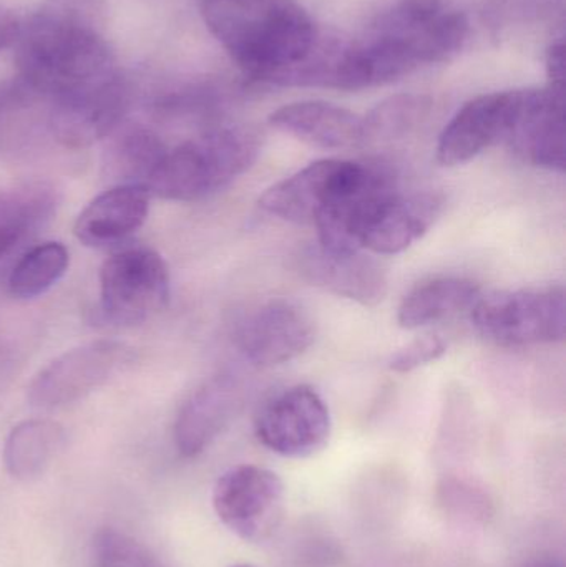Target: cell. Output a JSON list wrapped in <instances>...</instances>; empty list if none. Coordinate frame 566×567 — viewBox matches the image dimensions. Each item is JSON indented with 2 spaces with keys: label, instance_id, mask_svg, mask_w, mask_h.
<instances>
[{
  "label": "cell",
  "instance_id": "d6986e66",
  "mask_svg": "<svg viewBox=\"0 0 566 567\" xmlns=\"http://www.w3.org/2000/svg\"><path fill=\"white\" fill-rule=\"evenodd\" d=\"M269 125L306 145L352 148L364 143L362 116L328 102H296L275 110Z\"/></svg>",
  "mask_w": 566,
  "mask_h": 567
},
{
  "label": "cell",
  "instance_id": "3957f363",
  "mask_svg": "<svg viewBox=\"0 0 566 567\" xmlns=\"http://www.w3.org/2000/svg\"><path fill=\"white\" fill-rule=\"evenodd\" d=\"M199 9L233 62L258 82L276 85L318 42L298 0H202Z\"/></svg>",
  "mask_w": 566,
  "mask_h": 567
},
{
  "label": "cell",
  "instance_id": "7a4b0ae2",
  "mask_svg": "<svg viewBox=\"0 0 566 567\" xmlns=\"http://www.w3.org/2000/svg\"><path fill=\"white\" fill-rule=\"evenodd\" d=\"M469 20L442 0H399L362 40L349 45L352 92L388 85L421 66L445 62L464 47Z\"/></svg>",
  "mask_w": 566,
  "mask_h": 567
},
{
  "label": "cell",
  "instance_id": "6da1fadb",
  "mask_svg": "<svg viewBox=\"0 0 566 567\" xmlns=\"http://www.w3.org/2000/svg\"><path fill=\"white\" fill-rule=\"evenodd\" d=\"M105 22L106 0H45L20 27L17 76L50 102L115 72Z\"/></svg>",
  "mask_w": 566,
  "mask_h": 567
},
{
  "label": "cell",
  "instance_id": "f1b7e54d",
  "mask_svg": "<svg viewBox=\"0 0 566 567\" xmlns=\"http://www.w3.org/2000/svg\"><path fill=\"white\" fill-rule=\"evenodd\" d=\"M532 567H557V566L552 565V563L542 561V563H535V565Z\"/></svg>",
  "mask_w": 566,
  "mask_h": 567
},
{
  "label": "cell",
  "instance_id": "603a6c76",
  "mask_svg": "<svg viewBox=\"0 0 566 567\" xmlns=\"http://www.w3.org/2000/svg\"><path fill=\"white\" fill-rule=\"evenodd\" d=\"M70 255L62 243H42L27 251L9 276L10 293L17 299H35L65 276Z\"/></svg>",
  "mask_w": 566,
  "mask_h": 567
},
{
  "label": "cell",
  "instance_id": "ac0fdd59",
  "mask_svg": "<svg viewBox=\"0 0 566 567\" xmlns=\"http://www.w3.org/2000/svg\"><path fill=\"white\" fill-rule=\"evenodd\" d=\"M150 196L142 185H116L106 189L80 213L73 235L89 248H106L125 241L145 225Z\"/></svg>",
  "mask_w": 566,
  "mask_h": 567
},
{
  "label": "cell",
  "instance_id": "ba28073f",
  "mask_svg": "<svg viewBox=\"0 0 566 567\" xmlns=\"http://www.w3.org/2000/svg\"><path fill=\"white\" fill-rule=\"evenodd\" d=\"M212 502L219 522L233 535L246 543H263L281 525L285 483L263 466H233L216 480Z\"/></svg>",
  "mask_w": 566,
  "mask_h": 567
},
{
  "label": "cell",
  "instance_id": "e0dca14e",
  "mask_svg": "<svg viewBox=\"0 0 566 567\" xmlns=\"http://www.w3.org/2000/svg\"><path fill=\"white\" fill-rule=\"evenodd\" d=\"M241 400V385L229 373L203 383L176 416L173 436L178 452L186 458H195L205 452L235 419Z\"/></svg>",
  "mask_w": 566,
  "mask_h": 567
},
{
  "label": "cell",
  "instance_id": "277c9868",
  "mask_svg": "<svg viewBox=\"0 0 566 567\" xmlns=\"http://www.w3.org/2000/svg\"><path fill=\"white\" fill-rule=\"evenodd\" d=\"M261 140L246 126H222L166 150L146 179L150 195L168 202H198L245 175L258 159Z\"/></svg>",
  "mask_w": 566,
  "mask_h": 567
},
{
  "label": "cell",
  "instance_id": "9c48e42d",
  "mask_svg": "<svg viewBox=\"0 0 566 567\" xmlns=\"http://www.w3.org/2000/svg\"><path fill=\"white\" fill-rule=\"evenodd\" d=\"M331 429L328 403L309 385L276 393L255 419L256 439L285 458H308L321 452L328 445Z\"/></svg>",
  "mask_w": 566,
  "mask_h": 567
},
{
  "label": "cell",
  "instance_id": "83f0119b",
  "mask_svg": "<svg viewBox=\"0 0 566 567\" xmlns=\"http://www.w3.org/2000/svg\"><path fill=\"white\" fill-rule=\"evenodd\" d=\"M20 23L13 13L0 9V52L7 47L16 45L20 35Z\"/></svg>",
  "mask_w": 566,
  "mask_h": 567
},
{
  "label": "cell",
  "instance_id": "8992f818",
  "mask_svg": "<svg viewBox=\"0 0 566 567\" xmlns=\"http://www.w3.org/2000/svg\"><path fill=\"white\" fill-rule=\"evenodd\" d=\"M100 309L112 326L133 327L165 309L172 292L165 259L148 248H128L103 262Z\"/></svg>",
  "mask_w": 566,
  "mask_h": 567
},
{
  "label": "cell",
  "instance_id": "7c38bea8",
  "mask_svg": "<svg viewBox=\"0 0 566 567\" xmlns=\"http://www.w3.org/2000/svg\"><path fill=\"white\" fill-rule=\"evenodd\" d=\"M522 96L524 90H507L485 93L465 103L439 136V165H464L492 145L505 142L521 110Z\"/></svg>",
  "mask_w": 566,
  "mask_h": 567
},
{
  "label": "cell",
  "instance_id": "5bb4252c",
  "mask_svg": "<svg viewBox=\"0 0 566 567\" xmlns=\"http://www.w3.org/2000/svg\"><path fill=\"white\" fill-rule=\"evenodd\" d=\"M505 143L524 162L548 172H565V92L525 89L521 110Z\"/></svg>",
  "mask_w": 566,
  "mask_h": 567
},
{
  "label": "cell",
  "instance_id": "484cf974",
  "mask_svg": "<svg viewBox=\"0 0 566 567\" xmlns=\"http://www.w3.org/2000/svg\"><path fill=\"white\" fill-rule=\"evenodd\" d=\"M447 350V343L439 336H424L412 340L408 346L392 353L389 359V369L392 372L409 373L421 367L429 365L441 359Z\"/></svg>",
  "mask_w": 566,
  "mask_h": 567
},
{
  "label": "cell",
  "instance_id": "ffe728a7",
  "mask_svg": "<svg viewBox=\"0 0 566 567\" xmlns=\"http://www.w3.org/2000/svg\"><path fill=\"white\" fill-rule=\"evenodd\" d=\"M65 429L60 423L45 419L23 420L10 430L3 443V466L17 482H37L65 449Z\"/></svg>",
  "mask_w": 566,
  "mask_h": 567
},
{
  "label": "cell",
  "instance_id": "8fae6325",
  "mask_svg": "<svg viewBox=\"0 0 566 567\" xmlns=\"http://www.w3.org/2000/svg\"><path fill=\"white\" fill-rule=\"evenodd\" d=\"M364 163L319 159L266 189L259 208L282 221L316 225L322 213L354 185Z\"/></svg>",
  "mask_w": 566,
  "mask_h": 567
},
{
  "label": "cell",
  "instance_id": "30bf717a",
  "mask_svg": "<svg viewBox=\"0 0 566 567\" xmlns=\"http://www.w3.org/2000/svg\"><path fill=\"white\" fill-rule=\"evenodd\" d=\"M133 359L132 347L119 340H95L66 350L43 367L29 386L37 409H60L105 385Z\"/></svg>",
  "mask_w": 566,
  "mask_h": 567
},
{
  "label": "cell",
  "instance_id": "4fadbf2b",
  "mask_svg": "<svg viewBox=\"0 0 566 567\" xmlns=\"http://www.w3.org/2000/svg\"><path fill=\"white\" fill-rule=\"evenodd\" d=\"M315 322L298 303L269 300L249 312L236 329V346L259 367L281 365L302 355L315 342Z\"/></svg>",
  "mask_w": 566,
  "mask_h": 567
},
{
  "label": "cell",
  "instance_id": "d4e9b609",
  "mask_svg": "<svg viewBox=\"0 0 566 567\" xmlns=\"http://www.w3.org/2000/svg\"><path fill=\"white\" fill-rule=\"evenodd\" d=\"M92 563L93 567H168L148 546L115 528L93 536Z\"/></svg>",
  "mask_w": 566,
  "mask_h": 567
},
{
  "label": "cell",
  "instance_id": "44dd1931",
  "mask_svg": "<svg viewBox=\"0 0 566 567\" xmlns=\"http://www.w3.org/2000/svg\"><path fill=\"white\" fill-rule=\"evenodd\" d=\"M481 296V287L471 279L459 276L429 279L405 293L399 306V326L415 330L442 322L464 310H471Z\"/></svg>",
  "mask_w": 566,
  "mask_h": 567
},
{
  "label": "cell",
  "instance_id": "cb8c5ba5",
  "mask_svg": "<svg viewBox=\"0 0 566 567\" xmlns=\"http://www.w3.org/2000/svg\"><path fill=\"white\" fill-rule=\"evenodd\" d=\"M431 100L422 95H395L362 116L364 143L391 142L418 128L431 112Z\"/></svg>",
  "mask_w": 566,
  "mask_h": 567
},
{
  "label": "cell",
  "instance_id": "f546056e",
  "mask_svg": "<svg viewBox=\"0 0 566 567\" xmlns=\"http://www.w3.org/2000/svg\"><path fill=\"white\" fill-rule=\"evenodd\" d=\"M229 567H258V566H253V565H233V566H229Z\"/></svg>",
  "mask_w": 566,
  "mask_h": 567
},
{
  "label": "cell",
  "instance_id": "7402d4cb",
  "mask_svg": "<svg viewBox=\"0 0 566 567\" xmlns=\"http://www.w3.org/2000/svg\"><path fill=\"white\" fill-rule=\"evenodd\" d=\"M112 143L106 152V168L120 185H142L152 175L155 166L166 153L165 143L156 133L145 126H120L113 133Z\"/></svg>",
  "mask_w": 566,
  "mask_h": 567
},
{
  "label": "cell",
  "instance_id": "5b68a950",
  "mask_svg": "<svg viewBox=\"0 0 566 567\" xmlns=\"http://www.w3.org/2000/svg\"><path fill=\"white\" fill-rule=\"evenodd\" d=\"M471 317L478 333L498 346L562 342L566 329L565 289L528 287L481 296Z\"/></svg>",
  "mask_w": 566,
  "mask_h": 567
},
{
  "label": "cell",
  "instance_id": "9a60e30c",
  "mask_svg": "<svg viewBox=\"0 0 566 567\" xmlns=\"http://www.w3.org/2000/svg\"><path fill=\"white\" fill-rule=\"evenodd\" d=\"M444 199L438 193H402L385 196L361 235L362 251L379 256L399 255L411 248L435 225Z\"/></svg>",
  "mask_w": 566,
  "mask_h": 567
},
{
  "label": "cell",
  "instance_id": "2e32d148",
  "mask_svg": "<svg viewBox=\"0 0 566 567\" xmlns=\"http://www.w3.org/2000/svg\"><path fill=\"white\" fill-rule=\"evenodd\" d=\"M298 271L311 286L366 307L388 293V275L375 259L359 252H332L319 245L299 251Z\"/></svg>",
  "mask_w": 566,
  "mask_h": 567
},
{
  "label": "cell",
  "instance_id": "52a82bcc",
  "mask_svg": "<svg viewBox=\"0 0 566 567\" xmlns=\"http://www.w3.org/2000/svg\"><path fill=\"white\" fill-rule=\"evenodd\" d=\"M132 100L128 79L115 70L96 82L50 100V133L65 148H89L110 138L123 125Z\"/></svg>",
  "mask_w": 566,
  "mask_h": 567
},
{
  "label": "cell",
  "instance_id": "4316f807",
  "mask_svg": "<svg viewBox=\"0 0 566 567\" xmlns=\"http://www.w3.org/2000/svg\"><path fill=\"white\" fill-rule=\"evenodd\" d=\"M548 89L565 92V47L557 43L547 53Z\"/></svg>",
  "mask_w": 566,
  "mask_h": 567
}]
</instances>
